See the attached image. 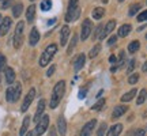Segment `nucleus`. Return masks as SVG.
Returning a JSON list of instances; mask_svg holds the SVG:
<instances>
[{
  "label": "nucleus",
  "instance_id": "21",
  "mask_svg": "<svg viewBox=\"0 0 147 136\" xmlns=\"http://www.w3.org/2000/svg\"><path fill=\"white\" fill-rule=\"evenodd\" d=\"M131 25H128V23H125V25H123V26L119 29V37H127L129 33H131Z\"/></svg>",
  "mask_w": 147,
  "mask_h": 136
},
{
  "label": "nucleus",
  "instance_id": "15",
  "mask_svg": "<svg viewBox=\"0 0 147 136\" xmlns=\"http://www.w3.org/2000/svg\"><path fill=\"white\" fill-rule=\"evenodd\" d=\"M69 34H71V30H69L68 26L61 27V32H60V44H61V45H65V44H67Z\"/></svg>",
  "mask_w": 147,
  "mask_h": 136
},
{
  "label": "nucleus",
  "instance_id": "48",
  "mask_svg": "<svg viewBox=\"0 0 147 136\" xmlns=\"http://www.w3.org/2000/svg\"><path fill=\"white\" fill-rule=\"evenodd\" d=\"M26 136H33V133H30V132H29V133H26Z\"/></svg>",
  "mask_w": 147,
  "mask_h": 136
},
{
  "label": "nucleus",
  "instance_id": "7",
  "mask_svg": "<svg viewBox=\"0 0 147 136\" xmlns=\"http://www.w3.org/2000/svg\"><path fill=\"white\" fill-rule=\"evenodd\" d=\"M93 32V23L90 19H84L83 21V25H82V32H80V38L82 40H86L87 37L90 36V33Z\"/></svg>",
  "mask_w": 147,
  "mask_h": 136
},
{
  "label": "nucleus",
  "instance_id": "24",
  "mask_svg": "<svg viewBox=\"0 0 147 136\" xmlns=\"http://www.w3.org/2000/svg\"><path fill=\"white\" fill-rule=\"evenodd\" d=\"M135 95H136V90H135V89H132L131 91H128V93H125V94H124L123 97H121V101H123V102H129V101H131L132 98L135 97Z\"/></svg>",
  "mask_w": 147,
  "mask_h": 136
},
{
  "label": "nucleus",
  "instance_id": "47",
  "mask_svg": "<svg viewBox=\"0 0 147 136\" xmlns=\"http://www.w3.org/2000/svg\"><path fill=\"white\" fill-rule=\"evenodd\" d=\"M51 136H56V135H55V129H53V128L51 129Z\"/></svg>",
  "mask_w": 147,
  "mask_h": 136
},
{
  "label": "nucleus",
  "instance_id": "13",
  "mask_svg": "<svg viewBox=\"0 0 147 136\" xmlns=\"http://www.w3.org/2000/svg\"><path fill=\"white\" fill-rule=\"evenodd\" d=\"M84 61H86V56H84L83 53L79 55L78 57L74 60V69H75V72H78V71H80V69L83 68Z\"/></svg>",
  "mask_w": 147,
  "mask_h": 136
},
{
  "label": "nucleus",
  "instance_id": "33",
  "mask_svg": "<svg viewBox=\"0 0 147 136\" xmlns=\"http://www.w3.org/2000/svg\"><path fill=\"white\" fill-rule=\"evenodd\" d=\"M124 64H125V52H123V50H121L120 56H119V65H117V68L124 67Z\"/></svg>",
  "mask_w": 147,
  "mask_h": 136
},
{
  "label": "nucleus",
  "instance_id": "5",
  "mask_svg": "<svg viewBox=\"0 0 147 136\" xmlns=\"http://www.w3.org/2000/svg\"><path fill=\"white\" fill-rule=\"evenodd\" d=\"M23 32H25V23L23 22H18V25L15 27V33H14V48L19 49L22 46V42H23Z\"/></svg>",
  "mask_w": 147,
  "mask_h": 136
},
{
  "label": "nucleus",
  "instance_id": "9",
  "mask_svg": "<svg viewBox=\"0 0 147 136\" xmlns=\"http://www.w3.org/2000/svg\"><path fill=\"white\" fill-rule=\"evenodd\" d=\"M95 124H97L95 120H90L89 123H86L83 127V129L80 131V136H90L91 135L93 131H94V128H95Z\"/></svg>",
  "mask_w": 147,
  "mask_h": 136
},
{
  "label": "nucleus",
  "instance_id": "45",
  "mask_svg": "<svg viewBox=\"0 0 147 136\" xmlns=\"http://www.w3.org/2000/svg\"><path fill=\"white\" fill-rule=\"evenodd\" d=\"M109 61H110V63H116V56H113V55H112V56L109 57Z\"/></svg>",
  "mask_w": 147,
  "mask_h": 136
},
{
  "label": "nucleus",
  "instance_id": "44",
  "mask_svg": "<svg viewBox=\"0 0 147 136\" xmlns=\"http://www.w3.org/2000/svg\"><path fill=\"white\" fill-rule=\"evenodd\" d=\"M142 71H143V72H147V60H146V63L143 64V67H142Z\"/></svg>",
  "mask_w": 147,
  "mask_h": 136
},
{
  "label": "nucleus",
  "instance_id": "34",
  "mask_svg": "<svg viewBox=\"0 0 147 136\" xmlns=\"http://www.w3.org/2000/svg\"><path fill=\"white\" fill-rule=\"evenodd\" d=\"M102 30H104V26H102V25H98V26H97V29H95V32H93V40L98 38Z\"/></svg>",
  "mask_w": 147,
  "mask_h": 136
},
{
  "label": "nucleus",
  "instance_id": "28",
  "mask_svg": "<svg viewBox=\"0 0 147 136\" xmlns=\"http://www.w3.org/2000/svg\"><path fill=\"white\" fill-rule=\"evenodd\" d=\"M146 100H147V91L144 89H142V90H140V93H139V97H138V100H136V104L138 105H142Z\"/></svg>",
  "mask_w": 147,
  "mask_h": 136
},
{
  "label": "nucleus",
  "instance_id": "42",
  "mask_svg": "<svg viewBox=\"0 0 147 136\" xmlns=\"http://www.w3.org/2000/svg\"><path fill=\"white\" fill-rule=\"evenodd\" d=\"M116 42H117V36H112L109 38V41H108V45H109V46H112V45H115Z\"/></svg>",
  "mask_w": 147,
  "mask_h": 136
},
{
  "label": "nucleus",
  "instance_id": "32",
  "mask_svg": "<svg viewBox=\"0 0 147 136\" xmlns=\"http://www.w3.org/2000/svg\"><path fill=\"white\" fill-rule=\"evenodd\" d=\"M76 41H78V37L74 34V36H72V41H71V44H69V46L67 48V53H68V55H71V53H72V49L75 48V45H76Z\"/></svg>",
  "mask_w": 147,
  "mask_h": 136
},
{
  "label": "nucleus",
  "instance_id": "22",
  "mask_svg": "<svg viewBox=\"0 0 147 136\" xmlns=\"http://www.w3.org/2000/svg\"><path fill=\"white\" fill-rule=\"evenodd\" d=\"M36 18V5H30L26 11V19L27 22H33Z\"/></svg>",
  "mask_w": 147,
  "mask_h": 136
},
{
  "label": "nucleus",
  "instance_id": "52",
  "mask_svg": "<svg viewBox=\"0 0 147 136\" xmlns=\"http://www.w3.org/2000/svg\"><path fill=\"white\" fill-rule=\"evenodd\" d=\"M0 18H1V16H0Z\"/></svg>",
  "mask_w": 147,
  "mask_h": 136
},
{
  "label": "nucleus",
  "instance_id": "19",
  "mask_svg": "<svg viewBox=\"0 0 147 136\" xmlns=\"http://www.w3.org/2000/svg\"><path fill=\"white\" fill-rule=\"evenodd\" d=\"M125 112H127V106H124V105L116 106L115 110H113V113H112V117H113V118H119V117H121Z\"/></svg>",
  "mask_w": 147,
  "mask_h": 136
},
{
  "label": "nucleus",
  "instance_id": "31",
  "mask_svg": "<svg viewBox=\"0 0 147 136\" xmlns=\"http://www.w3.org/2000/svg\"><path fill=\"white\" fill-rule=\"evenodd\" d=\"M52 8V1L51 0H44L41 3V10L42 11H49Z\"/></svg>",
  "mask_w": 147,
  "mask_h": 136
},
{
  "label": "nucleus",
  "instance_id": "40",
  "mask_svg": "<svg viewBox=\"0 0 147 136\" xmlns=\"http://www.w3.org/2000/svg\"><path fill=\"white\" fill-rule=\"evenodd\" d=\"M0 1H1V8L5 10L7 7H10V4H11V1H12V0H0Z\"/></svg>",
  "mask_w": 147,
  "mask_h": 136
},
{
  "label": "nucleus",
  "instance_id": "1",
  "mask_svg": "<svg viewBox=\"0 0 147 136\" xmlns=\"http://www.w3.org/2000/svg\"><path fill=\"white\" fill-rule=\"evenodd\" d=\"M64 91H65V82H64V80H60V82H57L56 86L53 87V93H52V97H51V109L57 108V105L60 104V101L63 98Z\"/></svg>",
  "mask_w": 147,
  "mask_h": 136
},
{
  "label": "nucleus",
  "instance_id": "46",
  "mask_svg": "<svg viewBox=\"0 0 147 136\" xmlns=\"http://www.w3.org/2000/svg\"><path fill=\"white\" fill-rule=\"evenodd\" d=\"M110 71H112V72H116V71H117V67H116V65H113V67L110 68Z\"/></svg>",
  "mask_w": 147,
  "mask_h": 136
},
{
  "label": "nucleus",
  "instance_id": "4",
  "mask_svg": "<svg viewBox=\"0 0 147 136\" xmlns=\"http://www.w3.org/2000/svg\"><path fill=\"white\" fill-rule=\"evenodd\" d=\"M21 94H22V84L15 83L7 89V91H5V100L8 102H16L19 100Z\"/></svg>",
  "mask_w": 147,
  "mask_h": 136
},
{
  "label": "nucleus",
  "instance_id": "3",
  "mask_svg": "<svg viewBox=\"0 0 147 136\" xmlns=\"http://www.w3.org/2000/svg\"><path fill=\"white\" fill-rule=\"evenodd\" d=\"M80 14V8H79V0H69L68 8H67V14H65V21L74 22L79 18Z\"/></svg>",
  "mask_w": 147,
  "mask_h": 136
},
{
  "label": "nucleus",
  "instance_id": "12",
  "mask_svg": "<svg viewBox=\"0 0 147 136\" xmlns=\"http://www.w3.org/2000/svg\"><path fill=\"white\" fill-rule=\"evenodd\" d=\"M40 41V32L37 30V27H33L32 32H30V36H29V44L32 46H36Z\"/></svg>",
  "mask_w": 147,
  "mask_h": 136
},
{
  "label": "nucleus",
  "instance_id": "17",
  "mask_svg": "<svg viewBox=\"0 0 147 136\" xmlns=\"http://www.w3.org/2000/svg\"><path fill=\"white\" fill-rule=\"evenodd\" d=\"M121 131H123V125L121 124H115V125H112L108 129L106 136H119L121 133Z\"/></svg>",
  "mask_w": 147,
  "mask_h": 136
},
{
  "label": "nucleus",
  "instance_id": "10",
  "mask_svg": "<svg viewBox=\"0 0 147 136\" xmlns=\"http://www.w3.org/2000/svg\"><path fill=\"white\" fill-rule=\"evenodd\" d=\"M11 23H12L11 18H8V16L3 18V21L0 23V36H5L8 33V30H10V27H11Z\"/></svg>",
  "mask_w": 147,
  "mask_h": 136
},
{
  "label": "nucleus",
  "instance_id": "6",
  "mask_svg": "<svg viewBox=\"0 0 147 136\" xmlns=\"http://www.w3.org/2000/svg\"><path fill=\"white\" fill-rule=\"evenodd\" d=\"M48 127H49V116H42L41 118L38 120V123H37V127H36V129H34L33 135L41 136L48 129Z\"/></svg>",
  "mask_w": 147,
  "mask_h": 136
},
{
  "label": "nucleus",
  "instance_id": "25",
  "mask_svg": "<svg viewBox=\"0 0 147 136\" xmlns=\"http://www.w3.org/2000/svg\"><path fill=\"white\" fill-rule=\"evenodd\" d=\"M139 48H140V42L139 41H132L129 45H128V52L129 53H135V52H138L139 50Z\"/></svg>",
  "mask_w": 147,
  "mask_h": 136
},
{
  "label": "nucleus",
  "instance_id": "36",
  "mask_svg": "<svg viewBox=\"0 0 147 136\" xmlns=\"http://www.w3.org/2000/svg\"><path fill=\"white\" fill-rule=\"evenodd\" d=\"M106 123H102L100 125V129H98V132H97V136H104V133H105V131H106Z\"/></svg>",
  "mask_w": 147,
  "mask_h": 136
},
{
  "label": "nucleus",
  "instance_id": "39",
  "mask_svg": "<svg viewBox=\"0 0 147 136\" xmlns=\"http://www.w3.org/2000/svg\"><path fill=\"white\" fill-rule=\"evenodd\" d=\"M5 64H7L5 56H3V55H0V71H1L3 68H5Z\"/></svg>",
  "mask_w": 147,
  "mask_h": 136
},
{
  "label": "nucleus",
  "instance_id": "37",
  "mask_svg": "<svg viewBox=\"0 0 147 136\" xmlns=\"http://www.w3.org/2000/svg\"><path fill=\"white\" fill-rule=\"evenodd\" d=\"M144 21H147V10L138 15V22H144Z\"/></svg>",
  "mask_w": 147,
  "mask_h": 136
},
{
  "label": "nucleus",
  "instance_id": "26",
  "mask_svg": "<svg viewBox=\"0 0 147 136\" xmlns=\"http://www.w3.org/2000/svg\"><path fill=\"white\" fill-rule=\"evenodd\" d=\"M142 8V4L140 3H135V4H132L131 7H129V11H128V14H129V16H134L138 14V11Z\"/></svg>",
  "mask_w": 147,
  "mask_h": 136
},
{
  "label": "nucleus",
  "instance_id": "20",
  "mask_svg": "<svg viewBox=\"0 0 147 136\" xmlns=\"http://www.w3.org/2000/svg\"><path fill=\"white\" fill-rule=\"evenodd\" d=\"M29 125H30V117H29V116H26V117L23 118V123H22L19 135H21V136H25V133H26L27 129H29Z\"/></svg>",
  "mask_w": 147,
  "mask_h": 136
},
{
  "label": "nucleus",
  "instance_id": "2",
  "mask_svg": "<svg viewBox=\"0 0 147 136\" xmlns=\"http://www.w3.org/2000/svg\"><path fill=\"white\" fill-rule=\"evenodd\" d=\"M56 52H57V45H56V44L48 45L47 49L42 52L41 57H40V65H41V67H47L48 64L51 63V60L53 59V56L56 55Z\"/></svg>",
  "mask_w": 147,
  "mask_h": 136
},
{
  "label": "nucleus",
  "instance_id": "14",
  "mask_svg": "<svg viewBox=\"0 0 147 136\" xmlns=\"http://www.w3.org/2000/svg\"><path fill=\"white\" fill-rule=\"evenodd\" d=\"M4 75H5V82L8 84H12L15 82V71H14L11 67H5Z\"/></svg>",
  "mask_w": 147,
  "mask_h": 136
},
{
  "label": "nucleus",
  "instance_id": "27",
  "mask_svg": "<svg viewBox=\"0 0 147 136\" xmlns=\"http://www.w3.org/2000/svg\"><path fill=\"white\" fill-rule=\"evenodd\" d=\"M104 14H105V10L101 8V7H97V8H94V11H93V18L98 21V19H101V18L104 16Z\"/></svg>",
  "mask_w": 147,
  "mask_h": 136
},
{
  "label": "nucleus",
  "instance_id": "8",
  "mask_svg": "<svg viewBox=\"0 0 147 136\" xmlns=\"http://www.w3.org/2000/svg\"><path fill=\"white\" fill-rule=\"evenodd\" d=\"M34 97H36V90L30 89V91L27 93L26 97H25V100H23V104H22V108H21L22 112H26V110L29 109V106L32 105L33 100H34Z\"/></svg>",
  "mask_w": 147,
  "mask_h": 136
},
{
  "label": "nucleus",
  "instance_id": "18",
  "mask_svg": "<svg viewBox=\"0 0 147 136\" xmlns=\"http://www.w3.org/2000/svg\"><path fill=\"white\" fill-rule=\"evenodd\" d=\"M57 129H59V133L61 136L65 135V132H67V124H65V118L64 117H59L57 120Z\"/></svg>",
  "mask_w": 147,
  "mask_h": 136
},
{
  "label": "nucleus",
  "instance_id": "35",
  "mask_svg": "<svg viewBox=\"0 0 147 136\" xmlns=\"http://www.w3.org/2000/svg\"><path fill=\"white\" fill-rule=\"evenodd\" d=\"M138 80H139V75H138V73H132L131 76L128 78V83H129V84H135Z\"/></svg>",
  "mask_w": 147,
  "mask_h": 136
},
{
  "label": "nucleus",
  "instance_id": "23",
  "mask_svg": "<svg viewBox=\"0 0 147 136\" xmlns=\"http://www.w3.org/2000/svg\"><path fill=\"white\" fill-rule=\"evenodd\" d=\"M22 10H23V4L22 3H16L12 7V15H14V18H19L22 14Z\"/></svg>",
  "mask_w": 147,
  "mask_h": 136
},
{
  "label": "nucleus",
  "instance_id": "38",
  "mask_svg": "<svg viewBox=\"0 0 147 136\" xmlns=\"http://www.w3.org/2000/svg\"><path fill=\"white\" fill-rule=\"evenodd\" d=\"M135 64H136V60H135V59H132L131 61H129V64H128V68H127V72H128V73H131V72H132V69L135 68Z\"/></svg>",
  "mask_w": 147,
  "mask_h": 136
},
{
  "label": "nucleus",
  "instance_id": "41",
  "mask_svg": "<svg viewBox=\"0 0 147 136\" xmlns=\"http://www.w3.org/2000/svg\"><path fill=\"white\" fill-rule=\"evenodd\" d=\"M134 136H146V131L144 129H135Z\"/></svg>",
  "mask_w": 147,
  "mask_h": 136
},
{
  "label": "nucleus",
  "instance_id": "50",
  "mask_svg": "<svg viewBox=\"0 0 147 136\" xmlns=\"http://www.w3.org/2000/svg\"><path fill=\"white\" fill-rule=\"evenodd\" d=\"M146 38H147V34H146Z\"/></svg>",
  "mask_w": 147,
  "mask_h": 136
},
{
  "label": "nucleus",
  "instance_id": "11",
  "mask_svg": "<svg viewBox=\"0 0 147 136\" xmlns=\"http://www.w3.org/2000/svg\"><path fill=\"white\" fill-rule=\"evenodd\" d=\"M115 27H116V21H115V19H110V21L106 23L105 29L101 32V34H100V37H98V38H100V40H104V38H105V37L108 36L110 32H113V29H115Z\"/></svg>",
  "mask_w": 147,
  "mask_h": 136
},
{
  "label": "nucleus",
  "instance_id": "43",
  "mask_svg": "<svg viewBox=\"0 0 147 136\" xmlns=\"http://www.w3.org/2000/svg\"><path fill=\"white\" fill-rule=\"evenodd\" d=\"M55 69H56V67H55V65H51V68L48 69V72H47V76H52L53 72H55Z\"/></svg>",
  "mask_w": 147,
  "mask_h": 136
},
{
  "label": "nucleus",
  "instance_id": "16",
  "mask_svg": "<svg viewBox=\"0 0 147 136\" xmlns=\"http://www.w3.org/2000/svg\"><path fill=\"white\" fill-rule=\"evenodd\" d=\"M44 110H45V101L41 100L40 102H38V106H37V110H36V114H34V121H36V123H38V120L42 117Z\"/></svg>",
  "mask_w": 147,
  "mask_h": 136
},
{
  "label": "nucleus",
  "instance_id": "30",
  "mask_svg": "<svg viewBox=\"0 0 147 136\" xmlns=\"http://www.w3.org/2000/svg\"><path fill=\"white\" fill-rule=\"evenodd\" d=\"M104 106H105V100H104V98H100L97 104L93 105V110H97V112H98V110H101Z\"/></svg>",
  "mask_w": 147,
  "mask_h": 136
},
{
  "label": "nucleus",
  "instance_id": "49",
  "mask_svg": "<svg viewBox=\"0 0 147 136\" xmlns=\"http://www.w3.org/2000/svg\"><path fill=\"white\" fill-rule=\"evenodd\" d=\"M119 1H120V3H123V1H124V0H119Z\"/></svg>",
  "mask_w": 147,
  "mask_h": 136
},
{
  "label": "nucleus",
  "instance_id": "29",
  "mask_svg": "<svg viewBox=\"0 0 147 136\" xmlns=\"http://www.w3.org/2000/svg\"><path fill=\"white\" fill-rule=\"evenodd\" d=\"M100 50H101V45H100V44H98V45H95V46L91 50H90V53H89V57H90V59H94L95 56H97V55L100 53Z\"/></svg>",
  "mask_w": 147,
  "mask_h": 136
},
{
  "label": "nucleus",
  "instance_id": "51",
  "mask_svg": "<svg viewBox=\"0 0 147 136\" xmlns=\"http://www.w3.org/2000/svg\"><path fill=\"white\" fill-rule=\"evenodd\" d=\"M32 1H34V0H32Z\"/></svg>",
  "mask_w": 147,
  "mask_h": 136
}]
</instances>
